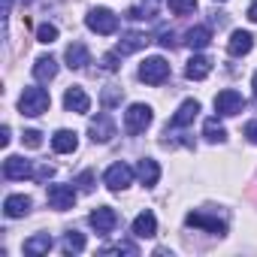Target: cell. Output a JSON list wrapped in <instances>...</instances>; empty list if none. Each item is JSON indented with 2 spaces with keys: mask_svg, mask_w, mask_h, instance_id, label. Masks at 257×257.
Masks as SVG:
<instances>
[{
  "mask_svg": "<svg viewBox=\"0 0 257 257\" xmlns=\"http://www.w3.org/2000/svg\"><path fill=\"white\" fill-rule=\"evenodd\" d=\"M146 46H149V37L140 34V31H131V34H124V37L118 40L115 52L124 58V55H134V52H140V49H146Z\"/></svg>",
  "mask_w": 257,
  "mask_h": 257,
  "instance_id": "obj_13",
  "label": "cell"
},
{
  "mask_svg": "<svg viewBox=\"0 0 257 257\" xmlns=\"http://www.w3.org/2000/svg\"><path fill=\"white\" fill-rule=\"evenodd\" d=\"M64 109H67V112H76V115H85V112L91 109V97H88L79 85H73V88H67V94H64Z\"/></svg>",
  "mask_w": 257,
  "mask_h": 257,
  "instance_id": "obj_12",
  "label": "cell"
},
{
  "mask_svg": "<svg viewBox=\"0 0 257 257\" xmlns=\"http://www.w3.org/2000/svg\"><path fill=\"white\" fill-rule=\"evenodd\" d=\"M4 176L7 179H34L37 176V167H34V161H25L19 155H10L4 161Z\"/></svg>",
  "mask_w": 257,
  "mask_h": 257,
  "instance_id": "obj_8",
  "label": "cell"
},
{
  "mask_svg": "<svg viewBox=\"0 0 257 257\" xmlns=\"http://www.w3.org/2000/svg\"><path fill=\"white\" fill-rule=\"evenodd\" d=\"M158 233V218H155V212H140L137 218H134V236H140V239H152Z\"/></svg>",
  "mask_w": 257,
  "mask_h": 257,
  "instance_id": "obj_17",
  "label": "cell"
},
{
  "mask_svg": "<svg viewBox=\"0 0 257 257\" xmlns=\"http://www.w3.org/2000/svg\"><path fill=\"white\" fill-rule=\"evenodd\" d=\"M152 106H146V103H134L131 109L124 112V131L131 134V137H140V134H146V127L152 124Z\"/></svg>",
  "mask_w": 257,
  "mask_h": 257,
  "instance_id": "obj_2",
  "label": "cell"
},
{
  "mask_svg": "<svg viewBox=\"0 0 257 257\" xmlns=\"http://www.w3.org/2000/svg\"><path fill=\"white\" fill-rule=\"evenodd\" d=\"M100 254H140V248L134 245V242H118V245H106V248H100Z\"/></svg>",
  "mask_w": 257,
  "mask_h": 257,
  "instance_id": "obj_28",
  "label": "cell"
},
{
  "mask_svg": "<svg viewBox=\"0 0 257 257\" xmlns=\"http://www.w3.org/2000/svg\"><path fill=\"white\" fill-rule=\"evenodd\" d=\"M118 58H121L118 52H109V55H103V61H100V67H103L106 73H115V70H118Z\"/></svg>",
  "mask_w": 257,
  "mask_h": 257,
  "instance_id": "obj_33",
  "label": "cell"
},
{
  "mask_svg": "<svg viewBox=\"0 0 257 257\" xmlns=\"http://www.w3.org/2000/svg\"><path fill=\"white\" fill-rule=\"evenodd\" d=\"M49 106H52V97H49L46 88H25V94L19 97V112L22 115H31V118L43 115Z\"/></svg>",
  "mask_w": 257,
  "mask_h": 257,
  "instance_id": "obj_1",
  "label": "cell"
},
{
  "mask_svg": "<svg viewBox=\"0 0 257 257\" xmlns=\"http://www.w3.org/2000/svg\"><path fill=\"white\" fill-rule=\"evenodd\" d=\"M245 137H248V140H251V143H254V146H257V118H254V121H248V124H245Z\"/></svg>",
  "mask_w": 257,
  "mask_h": 257,
  "instance_id": "obj_36",
  "label": "cell"
},
{
  "mask_svg": "<svg viewBox=\"0 0 257 257\" xmlns=\"http://www.w3.org/2000/svg\"><path fill=\"white\" fill-rule=\"evenodd\" d=\"M140 79L146 85H164L170 79V64L164 58H146L140 67Z\"/></svg>",
  "mask_w": 257,
  "mask_h": 257,
  "instance_id": "obj_4",
  "label": "cell"
},
{
  "mask_svg": "<svg viewBox=\"0 0 257 257\" xmlns=\"http://www.w3.org/2000/svg\"><path fill=\"white\" fill-rule=\"evenodd\" d=\"M248 19L257 25V0H251V7H248Z\"/></svg>",
  "mask_w": 257,
  "mask_h": 257,
  "instance_id": "obj_38",
  "label": "cell"
},
{
  "mask_svg": "<svg viewBox=\"0 0 257 257\" xmlns=\"http://www.w3.org/2000/svg\"><path fill=\"white\" fill-rule=\"evenodd\" d=\"M251 88H254V97H257V73H254V79H251Z\"/></svg>",
  "mask_w": 257,
  "mask_h": 257,
  "instance_id": "obj_40",
  "label": "cell"
},
{
  "mask_svg": "<svg viewBox=\"0 0 257 257\" xmlns=\"http://www.w3.org/2000/svg\"><path fill=\"white\" fill-rule=\"evenodd\" d=\"M209 73H212V61L203 58V55H194V58L188 61V67H185V76H188L191 82H203Z\"/></svg>",
  "mask_w": 257,
  "mask_h": 257,
  "instance_id": "obj_18",
  "label": "cell"
},
{
  "mask_svg": "<svg viewBox=\"0 0 257 257\" xmlns=\"http://www.w3.org/2000/svg\"><path fill=\"white\" fill-rule=\"evenodd\" d=\"M52 149H55L58 155H70V152L79 149V137H76L73 131H58V134L52 137Z\"/></svg>",
  "mask_w": 257,
  "mask_h": 257,
  "instance_id": "obj_22",
  "label": "cell"
},
{
  "mask_svg": "<svg viewBox=\"0 0 257 257\" xmlns=\"http://www.w3.org/2000/svg\"><path fill=\"white\" fill-rule=\"evenodd\" d=\"M218 4H224V0H218Z\"/></svg>",
  "mask_w": 257,
  "mask_h": 257,
  "instance_id": "obj_41",
  "label": "cell"
},
{
  "mask_svg": "<svg viewBox=\"0 0 257 257\" xmlns=\"http://www.w3.org/2000/svg\"><path fill=\"white\" fill-rule=\"evenodd\" d=\"M197 115H200V103H197V100H185V103L176 109V115L170 118L167 127H188V124H194Z\"/></svg>",
  "mask_w": 257,
  "mask_h": 257,
  "instance_id": "obj_14",
  "label": "cell"
},
{
  "mask_svg": "<svg viewBox=\"0 0 257 257\" xmlns=\"http://www.w3.org/2000/svg\"><path fill=\"white\" fill-rule=\"evenodd\" d=\"M185 224H188V227H203V230H209V233H215V236H224V233H227V224H224L221 218L206 215V212H188Z\"/></svg>",
  "mask_w": 257,
  "mask_h": 257,
  "instance_id": "obj_11",
  "label": "cell"
},
{
  "mask_svg": "<svg viewBox=\"0 0 257 257\" xmlns=\"http://www.w3.org/2000/svg\"><path fill=\"white\" fill-rule=\"evenodd\" d=\"M37 40H40V43H46V46H52V43L58 40V28H55V25H49V22H46V25H40V28H37Z\"/></svg>",
  "mask_w": 257,
  "mask_h": 257,
  "instance_id": "obj_29",
  "label": "cell"
},
{
  "mask_svg": "<svg viewBox=\"0 0 257 257\" xmlns=\"http://www.w3.org/2000/svg\"><path fill=\"white\" fill-rule=\"evenodd\" d=\"M185 43H188L194 52H200V49H206V46L212 43V31H209L206 25H197V28H191V31L185 34Z\"/></svg>",
  "mask_w": 257,
  "mask_h": 257,
  "instance_id": "obj_24",
  "label": "cell"
},
{
  "mask_svg": "<svg viewBox=\"0 0 257 257\" xmlns=\"http://www.w3.org/2000/svg\"><path fill=\"white\" fill-rule=\"evenodd\" d=\"M167 4H170V10L176 16H188V13L197 10V0H167Z\"/></svg>",
  "mask_w": 257,
  "mask_h": 257,
  "instance_id": "obj_30",
  "label": "cell"
},
{
  "mask_svg": "<svg viewBox=\"0 0 257 257\" xmlns=\"http://www.w3.org/2000/svg\"><path fill=\"white\" fill-rule=\"evenodd\" d=\"M0 146H10V127L4 124V131H0Z\"/></svg>",
  "mask_w": 257,
  "mask_h": 257,
  "instance_id": "obj_39",
  "label": "cell"
},
{
  "mask_svg": "<svg viewBox=\"0 0 257 257\" xmlns=\"http://www.w3.org/2000/svg\"><path fill=\"white\" fill-rule=\"evenodd\" d=\"M52 245H55V242H52L49 233H37V236L25 239V251H28V254H49Z\"/></svg>",
  "mask_w": 257,
  "mask_h": 257,
  "instance_id": "obj_25",
  "label": "cell"
},
{
  "mask_svg": "<svg viewBox=\"0 0 257 257\" xmlns=\"http://www.w3.org/2000/svg\"><path fill=\"white\" fill-rule=\"evenodd\" d=\"M158 43H161V46H164V49H176V34H173V31H164V34H161V40H158Z\"/></svg>",
  "mask_w": 257,
  "mask_h": 257,
  "instance_id": "obj_34",
  "label": "cell"
},
{
  "mask_svg": "<svg viewBox=\"0 0 257 257\" xmlns=\"http://www.w3.org/2000/svg\"><path fill=\"white\" fill-rule=\"evenodd\" d=\"M31 212V197H25V194H10L7 200H4V215L7 218H25Z\"/></svg>",
  "mask_w": 257,
  "mask_h": 257,
  "instance_id": "obj_16",
  "label": "cell"
},
{
  "mask_svg": "<svg viewBox=\"0 0 257 257\" xmlns=\"http://www.w3.org/2000/svg\"><path fill=\"white\" fill-rule=\"evenodd\" d=\"M251 49H254V37H251L248 31H233V34H230L227 52H230L233 58H242V55H248Z\"/></svg>",
  "mask_w": 257,
  "mask_h": 257,
  "instance_id": "obj_15",
  "label": "cell"
},
{
  "mask_svg": "<svg viewBox=\"0 0 257 257\" xmlns=\"http://www.w3.org/2000/svg\"><path fill=\"white\" fill-rule=\"evenodd\" d=\"M46 197H49V206L58 209V212H67V209L76 206V191L70 185H49V194Z\"/></svg>",
  "mask_w": 257,
  "mask_h": 257,
  "instance_id": "obj_9",
  "label": "cell"
},
{
  "mask_svg": "<svg viewBox=\"0 0 257 257\" xmlns=\"http://www.w3.org/2000/svg\"><path fill=\"white\" fill-rule=\"evenodd\" d=\"M137 173H140V182H143L146 188H155L158 179H161V167H158V161H152V158H143L140 167H137Z\"/></svg>",
  "mask_w": 257,
  "mask_h": 257,
  "instance_id": "obj_23",
  "label": "cell"
},
{
  "mask_svg": "<svg viewBox=\"0 0 257 257\" xmlns=\"http://www.w3.org/2000/svg\"><path fill=\"white\" fill-rule=\"evenodd\" d=\"M242 109H245V97H242L239 91H233V88L218 91V97H215V112H218V115L230 118V115H239Z\"/></svg>",
  "mask_w": 257,
  "mask_h": 257,
  "instance_id": "obj_5",
  "label": "cell"
},
{
  "mask_svg": "<svg viewBox=\"0 0 257 257\" xmlns=\"http://www.w3.org/2000/svg\"><path fill=\"white\" fill-rule=\"evenodd\" d=\"M88 221H91V227H94L100 236H109V233L118 227V212L109 209V206H100V209H94V212L88 215Z\"/></svg>",
  "mask_w": 257,
  "mask_h": 257,
  "instance_id": "obj_7",
  "label": "cell"
},
{
  "mask_svg": "<svg viewBox=\"0 0 257 257\" xmlns=\"http://www.w3.org/2000/svg\"><path fill=\"white\" fill-rule=\"evenodd\" d=\"M103 103H106V106L121 103V91H115V88H112V91H106V94H103Z\"/></svg>",
  "mask_w": 257,
  "mask_h": 257,
  "instance_id": "obj_35",
  "label": "cell"
},
{
  "mask_svg": "<svg viewBox=\"0 0 257 257\" xmlns=\"http://www.w3.org/2000/svg\"><path fill=\"white\" fill-rule=\"evenodd\" d=\"M61 251H64V254H79V251H85V236L76 233V230H70V233L64 236V242H61Z\"/></svg>",
  "mask_w": 257,
  "mask_h": 257,
  "instance_id": "obj_27",
  "label": "cell"
},
{
  "mask_svg": "<svg viewBox=\"0 0 257 257\" xmlns=\"http://www.w3.org/2000/svg\"><path fill=\"white\" fill-rule=\"evenodd\" d=\"M34 76H37V82H52V79L58 76V61H55L52 55L37 58V61H34Z\"/></svg>",
  "mask_w": 257,
  "mask_h": 257,
  "instance_id": "obj_21",
  "label": "cell"
},
{
  "mask_svg": "<svg viewBox=\"0 0 257 257\" xmlns=\"http://www.w3.org/2000/svg\"><path fill=\"white\" fill-rule=\"evenodd\" d=\"M203 137H206L209 143H224V140H227V131H224V124H221L218 118H206V124H203Z\"/></svg>",
  "mask_w": 257,
  "mask_h": 257,
  "instance_id": "obj_26",
  "label": "cell"
},
{
  "mask_svg": "<svg viewBox=\"0 0 257 257\" xmlns=\"http://www.w3.org/2000/svg\"><path fill=\"white\" fill-rule=\"evenodd\" d=\"M85 25H88L94 34L109 37V34L118 31V16H115L112 10H106V7H97V10H91V13L85 16Z\"/></svg>",
  "mask_w": 257,
  "mask_h": 257,
  "instance_id": "obj_3",
  "label": "cell"
},
{
  "mask_svg": "<svg viewBox=\"0 0 257 257\" xmlns=\"http://www.w3.org/2000/svg\"><path fill=\"white\" fill-rule=\"evenodd\" d=\"M76 185H79V191H94V173L91 170H85V173H79V179H76Z\"/></svg>",
  "mask_w": 257,
  "mask_h": 257,
  "instance_id": "obj_32",
  "label": "cell"
},
{
  "mask_svg": "<svg viewBox=\"0 0 257 257\" xmlns=\"http://www.w3.org/2000/svg\"><path fill=\"white\" fill-rule=\"evenodd\" d=\"M10 13H13V0H4V37H7V25H10Z\"/></svg>",
  "mask_w": 257,
  "mask_h": 257,
  "instance_id": "obj_37",
  "label": "cell"
},
{
  "mask_svg": "<svg viewBox=\"0 0 257 257\" xmlns=\"http://www.w3.org/2000/svg\"><path fill=\"white\" fill-rule=\"evenodd\" d=\"M134 182V170L127 167V164H112L109 170H106V176H103V185L109 188V191H124L127 185Z\"/></svg>",
  "mask_w": 257,
  "mask_h": 257,
  "instance_id": "obj_6",
  "label": "cell"
},
{
  "mask_svg": "<svg viewBox=\"0 0 257 257\" xmlns=\"http://www.w3.org/2000/svg\"><path fill=\"white\" fill-rule=\"evenodd\" d=\"M22 143H25L28 149H40V146H43V134H40V131H25V134H22Z\"/></svg>",
  "mask_w": 257,
  "mask_h": 257,
  "instance_id": "obj_31",
  "label": "cell"
},
{
  "mask_svg": "<svg viewBox=\"0 0 257 257\" xmlns=\"http://www.w3.org/2000/svg\"><path fill=\"white\" fill-rule=\"evenodd\" d=\"M155 16H158V0H140V4H134L127 10V19L131 22H152Z\"/></svg>",
  "mask_w": 257,
  "mask_h": 257,
  "instance_id": "obj_19",
  "label": "cell"
},
{
  "mask_svg": "<svg viewBox=\"0 0 257 257\" xmlns=\"http://www.w3.org/2000/svg\"><path fill=\"white\" fill-rule=\"evenodd\" d=\"M88 134H91V140H94V143H109V140L115 137V121H112V115L100 112L97 118H91Z\"/></svg>",
  "mask_w": 257,
  "mask_h": 257,
  "instance_id": "obj_10",
  "label": "cell"
},
{
  "mask_svg": "<svg viewBox=\"0 0 257 257\" xmlns=\"http://www.w3.org/2000/svg\"><path fill=\"white\" fill-rule=\"evenodd\" d=\"M67 67L70 70H85L88 64H91V55H88V49L82 46V43H73V46H67Z\"/></svg>",
  "mask_w": 257,
  "mask_h": 257,
  "instance_id": "obj_20",
  "label": "cell"
}]
</instances>
